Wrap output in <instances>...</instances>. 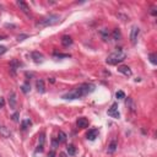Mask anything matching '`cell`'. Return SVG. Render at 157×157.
Listing matches in <instances>:
<instances>
[{"mask_svg":"<svg viewBox=\"0 0 157 157\" xmlns=\"http://www.w3.org/2000/svg\"><path fill=\"white\" fill-rule=\"evenodd\" d=\"M108 115L109 117H113V118H119L120 114H119V110H118V103H113L112 107L108 109Z\"/></svg>","mask_w":157,"mask_h":157,"instance_id":"cell-5","label":"cell"},{"mask_svg":"<svg viewBox=\"0 0 157 157\" xmlns=\"http://www.w3.org/2000/svg\"><path fill=\"white\" fill-rule=\"evenodd\" d=\"M60 21V16L59 15H48L43 17L42 20H39L37 22V27H48V26H53L55 24Z\"/></svg>","mask_w":157,"mask_h":157,"instance_id":"cell-3","label":"cell"},{"mask_svg":"<svg viewBox=\"0 0 157 157\" xmlns=\"http://www.w3.org/2000/svg\"><path fill=\"white\" fill-rule=\"evenodd\" d=\"M55 58H70V54H60V53H54Z\"/></svg>","mask_w":157,"mask_h":157,"instance_id":"cell-26","label":"cell"},{"mask_svg":"<svg viewBox=\"0 0 157 157\" xmlns=\"http://www.w3.org/2000/svg\"><path fill=\"white\" fill-rule=\"evenodd\" d=\"M89 124H90L89 119H87V118H84V117L78 118V119H77V122H76V125H77L78 128H81V129L87 128V127H89Z\"/></svg>","mask_w":157,"mask_h":157,"instance_id":"cell-8","label":"cell"},{"mask_svg":"<svg viewBox=\"0 0 157 157\" xmlns=\"http://www.w3.org/2000/svg\"><path fill=\"white\" fill-rule=\"evenodd\" d=\"M21 90H22V92H24V93H28L30 90H31V86H30L28 82H25V84L21 86Z\"/></svg>","mask_w":157,"mask_h":157,"instance_id":"cell-22","label":"cell"},{"mask_svg":"<svg viewBox=\"0 0 157 157\" xmlns=\"http://www.w3.org/2000/svg\"><path fill=\"white\" fill-rule=\"evenodd\" d=\"M99 33H101V36L103 37V39H104V41H108L109 32H108V30H107V28H102V30H101V32H99Z\"/></svg>","mask_w":157,"mask_h":157,"instance_id":"cell-21","label":"cell"},{"mask_svg":"<svg viewBox=\"0 0 157 157\" xmlns=\"http://www.w3.org/2000/svg\"><path fill=\"white\" fill-rule=\"evenodd\" d=\"M16 4H17V6L20 7V10H22L25 14H30V6L27 5L25 1H21V0H18Z\"/></svg>","mask_w":157,"mask_h":157,"instance_id":"cell-12","label":"cell"},{"mask_svg":"<svg viewBox=\"0 0 157 157\" xmlns=\"http://www.w3.org/2000/svg\"><path fill=\"white\" fill-rule=\"evenodd\" d=\"M139 33H140V28H139V27H137V26H133L131 27V31H130V42L133 44H136Z\"/></svg>","mask_w":157,"mask_h":157,"instance_id":"cell-4","label":"cell"},{"mask_svg":"<svg viewBox=\"0 0 157 157\" xmlns=\"http://www.w3.org/2000/svg\"><path fill=\"white\" fill-rule=\"evenodd\" d=\"M36 89H37V91L39 92V93H44L45 92V87H44V81L43 80H37L36 81Z\"/></svg>","mask_w":157,"mask_h":157,"instance_id":"cell-11","label":"cell"},{"mask_svg":"<svg viewBox=\"0 0 157 157\" xmlns=\"http://www.w3.org/2000/svg\"><path fill=\"white\" fill-rule=\"evenodd\" d=\"M95 89H96V86L92 84H82L80 86L75 87L72 91L65 93L63 96V98L64 99H78V98H81V97L92 93V92L95 91Z\"/></svg>","mask_w":157,"mask_h":157,"instance_id":"cell-1","label":"cell"},{"mask_svg":"<svg viewBox=\"0 0 157 157\" xmlns=\"http://www.w3.org/2000/svg\"><path fill=\"white\" fill-rule=\"evenodd\" d=\"M31 57H32V59H33V62L37 63V64L43 63V60H44L43 54H42V53H39V52H32Z\"/></svg>","mask_w":157,"mask_h":157,"instance_id":"cell-7","label":"cell"},{"mask_svg":"<svg viewBox=\"0 0 157 157\" xmlns=\"http://www.w3.org/2000/svg\"><path fill=\"white\" fill-rule=\"evenodd\" d=\"M118 71H119V72H122V74H124L125 76H131V75H133V72H131V70H130V68H129V66H125V65L119 66V68H118Z\"/></svg>","mask_w":157,"mask_h":157,"instance_id":"cell-13","label":"cell"},{"mask_svg":"<svg viewBox=\"0 0 157 157\" xmlns=\"http://www.w3.org/2000/svg\"><path fill=\"white\" fill-rule=\"evenodd\" d=\"M18 66H20V64H18L17 60H12L10 63V69H11V74H12V75H15V74H16V70H17Z\"/></svg>","mask_w":157,"mask_h":157,"instance_id":"cell-17","label":"cell"},{"mask_svg":"<svg viewBox=\"0 0 157 157\" xmlns=\"http://www.w3.org/2000/svg\"><path fill=\"white\" fill-rule=\"evenodd\" d=\"M0 135L3 137H10L11 131L9 130V128H6V127H0Z\"/></svg>","mask_w":157,"mask_h":157,"instance_id":"cell-15","label":"cell"},{"mask_svg":"<svg viewBox=\"0 0 157 157\" xmlns=\"http://www.w3.org/2000/svg\"><path fill=\"white\" fill-rule=\"evenodd\" d=\"M4 38H5V36H0V41L4 39Z\"/></svg>","mask_w":157,"mask_h":157,"instance_id":"cell-32","label":"cell"},{"mask_svg":"<svg viewBox=\"0 0 157 157\" xmlns=\"http://www.w3.org/2000/svg\"><path fill=\"white\" fill-rule=\"evenodd\" d=\"M149 59H150V62L154 64V65H156V64H157V59H156V54L155 53H151L149 55Z\"/></svg>","mask_w":157,"mask_h":157,"instance_id":"cell-24","label":"cell"},{"mask_svg":"<svg viewBox=\"0 0 157 157\" xmlns=\"http://www.w3.org/2000/svg\"><path fill=\"white\" fill-rule=\"evenodd\" d=\"M58 141L59 142H65L66 141V134L63 131H59L58 134Z\"/></svg>","mask_w":157,"mask_h":157,"instance_id":"cell-20","label":"cell"},{"mask_svg":"<svg viewBox=\"0 0 157 157\" xmlns=\"http://www.w3.org/2000/svg\"><path fill=\"white\" fill-rule=\"evenodd\" d=\"M27 37H28L27 35H20V36L17 37V41H18V42H20V41H24L25 38H27Z\"/></svg>","mask_w":157,"mask_h":157,"instance_id":"cell-29","label":"cell"},{"mask_svg":"<svg viewBox=\"0 0 157 157\" xmlns=\"http://www.w3.org/2000/svg\"><path fill=\"white\" fill-rule=\"evenodd\" d=\"M66 151H68V154L70 155V156H74V155L76 154V147L74 146V145H69L66 147Z\"/></svg>","mask_w":157,"mask_h":157,"instance_id":"cell-19","label":"cell"},{"mask_svg":"<svg viewBox=\"0 0 157 157\" xmlns=\"http://www.w3.org/2000/svg\"><path fill=\"white\" fill-rule=\"evenodd\" d=\"M112 37H113V39H115V41H119V39H120V38H122L120 30H119V28L113 30V32H112Z\"/></svg>","mask_w":157,"mask_h":157,"instance_id":"cell-18","label":"cell"},{"mask_svg":"<svg viewBox=\"0 0 157 157\" xmlns=\"http://www.w3.org/2000/svg\"><path fill=\"white\" fill-rule=\"evenodd\" d=\"M6 50H7V48L5 47V45H0V55H3Z\"/></svg>","mask_w":157,"mask_h":157,"instance_id":"cell-28","label":"cell"},{"mask_svg":"<svg viewBox=\"0 0 157 157\" xmlns=\"http://www.w3.org/2000/svg\"><path fill=\"white\" fill-rule=\"evenodd\" d=\"M152 15H156V11H155V9H152V11H151Z\"/></svg>","mask_w":157,"mask_h":157,"instance_id":"cell-31","label":"cell"},{"mask_svg":"<svg viewBox=\"0 0 157 157\" xmlns=\"http://www.w3.org/2000/svg\"><path fill=\"white\" fill-rule=\"evenodd\" d=\"M31 125H32V122L30 120V119H26V120L22 122V129H24V130H26V129L30 128Z\"/></svg>","mask_w":157,"mask_h":157,"instance_id":"cell-23","label":"cell"},{"mask_svg":"<svg viewBox=\"0 0 157 157\" xmlns=\"http://www.w3.org/2000/svg\"><path fill=\"white\" fill-rule=\"evenodd\" d=\"M125 58H127V54L124 53L120 48H118L114 53H112L110 55H108L107 63L109 64V65H117V64L122 63L123 60H125Z\"/></svg>","mask_w":157,"mask_h":157,"instance_id":"cell-2","label":"cell"},{"mask_svg":"<svg viewBox=\"0 0 157 157\" xmlns=\"http://www.w3.org/2000/svg\"><path fill=\"white\" fill-rule=\"evenodd\" d=\"M98 129H91V130H89V133H87V140H91V141H93L97 136H98Z\"/></svg>","mask_w":157,"mask_h":157,"instance_id":"cell-10","label":"cell"},{"mask_svg":"<svg viewBox=\"0 0 157 157\" xmlns=\"http://www.w3.org/2000/svg\"><path fill=\"white\" fill-rule=\"evenodd\" d=\"M9 103H10V107L12 109L16 108V103H17V99H16V93L15 92H10V95H9Z\"/></svg>","mask_w":157,"mask_h":157,"instance_id":"cell-9","label":"cell"},{"mask_svg":"<svg viewBox=\"0 0 157 157\" xmlns=\"http://www.w3.org/2000/svg\"><path fill=\"white\" fill-rule=\"evenodd\" d=\"M115 97H117L118 99H123V98H125V93H124L123 91H118L117 93H115Z\"/></svg>","mask_w":157,"mask_h":157,"instance_id":"cell-25","label":"cell"},{"mask_svg":"<svg viewBox=\"0 0 157 157\" xmlns=\"http://www.w3.org/2000/svg\"><path fill=\"white\" fill-rule=\"evenodd\" d=\"M18 117H20V113H17V112H16V113H14V114H12V117H11V118H12V120H14V122H18Z\"/></svg>","mask_w":157,"mask_h":157,"instance_id":"cell-27","label":"cell"},{"mask_svg":"<svg viewBox=\"0 0 157 157\" xmlns=\"http://www.w3.org/2000/svg\"><path fill=\"white\" fill-rule=\"evenodd\" d=\"M117 147H118V144H117V141L113 140L110 144L108 145V149H107V152L108 154H114L115 150H117Z\"/></svg>","mask_w":157,"mask_h":157,"instance_id":"cell-16","label":"cell"},{"mask_svg":"<svg viewBox=\"0 0 157 157\" xmlns=\"http://www.w3.org/2000/svg\"><path fill=\"white\" fill-rule=\"evenodd\" d=\"M125 106L130 109V112H133V113L136 112V103H135V101H134V98H131V97H128V98H127Z\"/></svg>","mask_w":157,"mask_h":157,"instance_id":"cell-6","label":"cell"},{"mask_svg":"<svg viewBox=\"0 0 157 157\" xmlns=\"http://www.w3.org/2000/svg\"><path fill=\"white\" fill-rule=\"evenodd\" d=\"M62 44L64 47H69V45L72 44V39L70 36H63L62 37Z\"/></svg>","mask_w":157,"mask_h":157,"instance_id":"cell-14","label":"cell"},{"mask_svg":"<svg viewBox=\"0 0 157 157\" xmlns=\"http://www.w3.org/2000/svg\"><path fill=\"white\" fill-rule=\"evenodd\" d=\"M4 106H5V99L3 97H0V108H3Z\"/></svg>","mask_w":157,"mask_h":157,"instance_id":"cell-30","label":"cell"}]
</instances>
